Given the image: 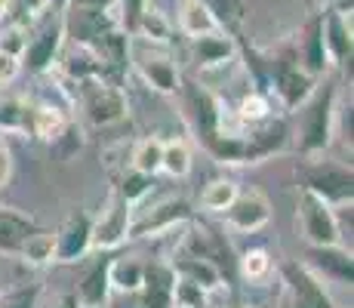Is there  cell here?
<instances>
[{"label":"cell","mask_w":354,"mask_h":308,"mask_svg":"<svg viewBox=\"0 0 354 308\" xmlns=\"http://www.w3.org/2000/svg\"><path fill=\"white\" fill-rule=\"evenodd\" d=\"M336 99L339 87L324 84L315 87V93L296 108L299 111V152L305 157L324 154L333 142V127H336Z\"/></svg>","instance_id":"cell-1"},{"label":"cell","mask_w":354,"mask_h":308,"mask_svg":"<svg viewBox=\"0 0 354 308\" xmlns=\"http://www.w3.org/2000/svg\"><path fill=\"white\" fill-rule=\"evenodd\" d=\"M129 65L136 68V74L154 93H160V96L179 93L182 74H179V65H176V56L167 46H151V44H139L136 40V50H129Z\"/></svg>","instance_id":"cell-2"},{"label":"cell","mask_w":354,"mask_h":308,"mask_svg":"<svg viewBox=\"0 0 354 308\" xmlns=\"http://www.w3.org/2000/svg\"><path fill=\"white\" fill-rule=\"evenodd\" d=\"M74 99L80 102L93 127H114L118 120L127 118V96L118 84H108V80H80Z\"/></svg>","instance_id":"cell-3"},{"label":"cell","mask_w":354,"mask_h":308,"mask_svg":"<svg viewBox=\"0 0 354 308\" xmlns=\"http://www.w3.org/2000/svg\"><path fill=\"white\" fill-rule=\"evenodd\" d=\"M302 188L317 194L321 201L330 203V207L351 203V197H354L351 167L336 163V161H315L302 170Z\"/></svg>","instance_id":"cell-4"},{"label":"cell","mask_w":354,"mask_h":308,"mask_svg":"<svg viewBox=\"0 0 354 308\" xmlns=\"http://www.w3.org/2000/svg\"><path fill=\"white\" fill-rule=\"evenodd\" d=\"M296 213H299V228H302V237H305L308 246L342 244V237H339V225H336V210H333L326 201H321L317 194L299 188Z\"/></svg>","instance_id":"cell-5"},{"label":"cell","mask_w":354,"mask_h":308,"mask_svg":"<svg viewBox=\"0 0 354 308\" xmlns=\"http://www.w3.org/2000/svg\"><path fill=\"white\" fill-rule=\"evenodd\" d=\"M185 222H192V203L182 197H160L151 207L129 213V237H158Z\"/></svg>","instance_id":"cell-6"},{"label":"cell","mask_w":354,"mask_h":308,"mask_svg":"<svg viewBox=\"0 0 354 308\" xmlns=\"http://www.w3.org/2000/svg\"><path fill=\"white\" fill-rule=\"evenodd\" d=\"M62 44H65V28H62V16L53 12V19H46L37 31L25 40V50L19 56V65L28 74H46L53 71V65L62 56Z\"/></svg>","instance_id":"cell-7"},{"label":"cell","mask_w":354,"mask_h":308,"mask_svg":"<svg viewBox=\"0 0 354 308\" xmlns=\"http://www.w3.org/2000/svg\"><path fill=\"white\" fill-rule=\"evenodd\" d=\"M179 93H182V105H185L188 123H192V129L197 133V139L207 145V142L219 133L222 102L216 99V96L209 93L203 84H197V80H182Z\"/></svg>","instance_id":"cell-8"},{"label":"cell","mask_w":354,"mask_h":308,"mask_svg":"<svg viewBox=\"0 0 354 308\" xmlns=\"http://www.w3.org/2000/svg\"><path fill=\"white\" fill-rule=\"evenodd\" d=\"M268 74H271V87H274L277 99L287 111H296L311 93H315L317 80L311 74H305L296 62V53H287V56H277L268 62Z\"/></svg>","instance_id":"cell-9"},{"label":"cell","mask_w":354,"mask_h":308,"mask_svg":"<svg viewBox=\"0 0 354 308\" xmlns=\"http://www.w3.org/2000/svg\"><path fill=\"white\" fill-rule=\"evenodd\" d=\"M321 37L330 65L351 62L354 37H351V0H336L321 12Z\"/></svg>","instance_id":"cell-10"},{"label":"cell","mask_w":354,"mask_h":308,"mask_svg":"<svg viewBox=\"0 0 354 308\" xmlns=\"http://www.w3.org/2000/svg\"><path fill=\"white\" fill-rule=\"evenodd\" d=\"M62 28H65V37L74 46H90L96 44L102 34L118 28V19H114L111 10H93V6L68 3V10L62 12Z\"/></svg>","instance_id":"cell-11"},{"label":"cell","mask_w":354,"mask_h":308,"mask_svg":"<svg viewBox=\"0 0 354 308\" xmlns=\"http://www.w3.org/2000/svg\"><path fill=\"white\" fill-rule=\"evenodd\" d=\"M129 213L133 207L111 191L105 210L93 219V250H118L124 241H129Z\"/></svg>","instance_id":"cell-12"},{"label":"cell","mask_w":354,"mask_h":308,"mask_svg":"<svg viewBox=\"0 0 354 308\" xmlns=\"http://www.w3.org/2000/svg\"><path fill=\"white\" fill-rule=\"evenodd\" d=\"M277 275H281L283 290H287L290 296H296L302 305H308V308H336L333 305L330 290H326V284L305 262H283L281 269H277Z\"/></svg>","instance_id":"cell-13"},{"label":"cell","mask_w":354,"mask_h":308,"mask_svg":"<svg viewBox=\"0 0 354 308\" xmlns=\"http://www.w3.org/2000/svg\"><path fill=\"white\" fill-rule=\"evenodd\" d=\"M93 250V216L74 210L56 231V262H80Z\"/></svg>","instance_id":"cell-14"},{"label":"cell","mask_w":354,"mask_h":308,"mask_svg":"<svg viewBox=\"0 0 354 308\" xmlns=\"http://www.w3.org/2000/svg\"><path fill=\"white\" fill-rule=\"evenodd\" d=\"M222 216H225L228 228L253 235V231L265 228L271 222V201L262 191H237V197L231 201V207Z\"/></svg>","instance_id":"cell-15"},{"label":"cell","mask_w":354,"mask_h":308,"mask_svg":"<svg viewBox=\"0 0 354 308\" xmlns=\"http://www.w3.org/2000/svg\"><path fill=\"white\" fill-rule=\"evenodd\" d=\"M305 265L321 280H333V284H351L354 278L351 246H342V244L308 246L305 250Z\"/></svg>","instance_id":"cell-16"},{"label":"cell","mask_w":354,"mask_h":308,"mask_svg":"<svg viewBox=\"0 0 354 308\" xmlns=\"http://www.w3.org/2000/svg\"><path fill=\"white\" fill-rule=\"evenodd\" d=\"M243 139H247L250 163H259V161H265V157H271V154H277V152H283V148H287L290 123L283 118H265L262 123L247 127Z\"/></svg>","instance_id":"cell-17"},{"label":"cell","mask_w":354,"mask_h":308,"mask_svg":"<svg viewBox=\"0 0 354 308\" xmlns=\"http://www.w3.org/2000/svg\"><path fill=\"white\" fill-rule=\"evenodd\" d=\"M173 287H176V271L169 262H151L142 269V287L139 302L142 308H173Z\"/></svg>","instance_id":"cell-18"},{"label":"cell","mask_w":354,"mask_h":308,"mask_svg":"<svg viewBox=\"0 0 354 308\" xmlns=\"http://www.w3.org/2000/svg\"><path fill=\"white\" fill-rule=\"evenodd\" d=\"M237 56V40L228 31H213L192 37V59L197 68H219Z\"/></svg>","instance_id":"cell-19"},{"label":"cell","mask_w":354,"mask_h":308,"mask_svg":"<svg viewBox=\"0 0 354 308\" xmlns=\"http://www.w3.org/2000/svg\"><path fill=\"white\" fill-rule=\"evenodd\" d=\"M296 62L305 74L311 78H324V71L330 68V59H326V50H324V37H321V12L305 25V37H302V46L296 53Z\"/></svg>","instance_id":"cell-20"},{"label":"cell","mask_w":354,"mask_h":308,"mask_svg":"<svg viewBox=\"0 0 354 308\" xmlns=\"http://www.w3.org/2000/svg\"><path fill=\"white\" fill-rule=\"evenodd\" d=\"M173 28L179 34H185L188 40L201 37V34H213V31H225L219 25V19L201 3V0H179V10H176V22Z\"/></svg>","instance_id":"cell-21"},{"label":"cell","mask_w":354,"mask_h":308,"mask_svg":"<svg viewBox=\"0 0 354 308\" xmlns=\"http://www.w3.org/2000/svg\"><path fill=\"white\" fill-rule=\"evenodd\" d=\"M68 127V118L62 108H56L53 102H28V133L40 142H56Z\"/></svg>","instance_id":"cell-22"},{"label":"cell","mask_w":354,"mask_h":308,"mask_svg":"<svg viewBox=\"0 0 354 308\" xmlns=\"http://www.w3.org/2000/svg\"><path fill=\"white\" fill-rule=\"evenodd\" d=\"M169 265H173L176 278L192 280V284H197L201 290H207V293L209 290H219V287L225 284L222 271L216 269L213 262H207V259H201V256H192V253H185V250H182Z\"/></svg>","instance_id":"cell-23"},{"label":"cell","mask_w":354,"mask_h":308,"mask_svg":"<svg viewBox=\"0 0 354 308\" xmlns=\"http://www.w3.org/2000/svg\"><path fill=\"white\" fill-rule=\"evenodd\" d=\"M37 219L16 207H0V253H19L22 241L37 231Z\"/></svg>","instance_id":"cell-24"},{"label":"cell","mask_w":354,"mask_h":308,"mask_svg":"<svg viewBox=\"0 0 354 308\" xmlns=\"http://www.w3.org/2000/svg\"><path fill=\"white\" fill-rule=\"evenodd\" d=\"M77 302L84 308H102L111 299V284H108V259L96 262L93 269H86V275L77 284Z\"/></svg>","instance_id":"cell-25"},{"label":"cell","mask_w":354,"mask_h":308,"mask_svg":"<svg viewBox=\"0 0 354 308\" xmlns=\"http://www.w3.org/2000/svg\"><path fill=\"white\" fill-rule=\"evenodd\" d=\"M173 31H176L173 19H167L160 10H151V6H148V10L142 12L139 25H136L133 40H139V44H151V46H169Z\"/></svg>","instance_id":"cell-26"},{"label":"cell","mask_w":354,"mask_h":308,"mask_svg":"<svg viewBox=\"0 0 354 308\" xmlns=\"http://www.w3.org/2000/svg\"><path fill=\"white\" fill-rule=\"evenodd\" d=\"M16 256H22L28 265H53L56 262V231H46V228H37L31 231L28 237L22 241Z\"/></svg>","instance_id":"cell-27"},{"label":"cell","mask_w":354,"mask_h":308,"mask_svg":"<svg viewBox=\"0 0 354 308\" xmlns=\"http://www.w3.org/2000/svg\"><path fill=\"white\" fill-rule=\"evenodd\" d=\"M142 269L145 265L139 259H108V284L111 293H136L142 287Z\"/></svg>","instance_id":"cell-28"},{"label":"cell","mask_w":354,"mask_h":308,"mask_svg":"<svg viewBox=\"0 0 354 308\" xmlns=\"http://www.w3.org/2000/svg\"><path fill=\"white\" fill-rule=\"evenodd\" d=\"M0 133H28V102L22 96L0 93Z\"/></svg>","instance_id":"cell-29"},{"label":"cell","mask_w":354,"mask_h":308,"mask_svg":"<svg viewBox=\"0 0 354 308\" xmlns=\"http://www.w3.org/2000/svg\"><path fill=\"white\" fill-rule=\"evenodd\" d=\"M160 170H163L167 176H173V179H185V176L192 173V148H188L182 139L163 142Z\"/></svg>","instance_id":"cell-30"},{"label":"cell","mask_w":354,"mask_h":308,"mask_svg":"<svg viewBox=\"0 0 354 308\" xmlns=\"http://www.w3.org/2000/svg\"><path fill=\"white\" fill-rule=\"evenodd\" d=\"M237 182L234 179H213L207 188L201 191V210L207 213H225L231 207V201L237 197Z\"/></svg>","instance_id":"cell-31"},{"label":"cell","mask_w":354,"mask_h":308,"mask_svg":"<svg viewBox=\"0 0 354 308\" xmlns=\"http://www.w3.org/2000/svg\"><path fill=\"white\" fill-rule=\"evenodd\" d=\"M160 152H163V142L148 136V139L136 142L133 154H129V167L154 179V173H160Z\"/></svg>","instance_id":"cell-32"},{"label":"cell","mask_w":354,"mask_h":308,"mask_svg":"<svg viewBox=\"0 0 354 308\" xmlns=\"http://www.w3.org/2000/svg\"><path fill=\"white\" fill-rule=\"evenodd\" d=\"M231 114H234L243 127H253V123H262L265 118H271V102H268V96L265 93L250 90L241 102H237V108Z\"/></svg>","instance_id":"cell-33"},{"label":"cell","mask_w":354,"mask_h":308,"mask_svg":"<svg viewBox=\"0 0 354 308\" xmlns=\"http://www.w3.org/2000/svg\"><path fill=\"white\" fill-rule=\"evenodd\" d=\"M237 271H241L250 284H262V280H268L274 275V259L265 250H250L237 259Z\"/></svg>","instance_id":"cell-34"},{"label":"cell","mask_w":354,"mask_h":308,"mask_svg":"<svg viewBox=\"0 0 354 308\" xmlns=\"http://www.w3.org/2000/svg\"><path fill=\"white\" fill-rule=\"evenodd\" d=\"M50 3L46 0H6V16L12 25H22V28H31L40 16H46Z\"/></svg>","instance_id":"cell-35"},{"label":"cell","mask_w":354,"mask_h":308,"mask_svg":"<svg viewBox=\"0 0 354 308\" xmlns=\"http://www.w3.org/2000/svg\"><path fill=\"white\" fill-rule=\"evenodd\" d=\"M118 191L120 197L133 207V203H139V201H145L148 197V191H151V176H145V173H139V170H129V173L120 176V182H118Z\"/></svg>","instance_id":"cell-36"},{"label":"cell","mask_w":354,"mask_h":308,"mask_svg":"<svg viewBox=\"0 0 354 308\" xmlns=\"http://www.w3.org/2000/svg\"><path fill=\"white\" fill-rule=\"evenodd\" d=\"M201 3L219 19V25L228 34H231V28H237L243 19V0H201Z\"/></svg>","instance_id":"cell-37"},{"label":"cell","mask_w":354,"mask_h":308,"mask_svg":"<svg viewBox=\"0 0 354 308\" xmlns=\"http://www.w3.org/2000/svg\"><path fill=\"white\" fill-rule=\"evenodd\" d=\"M145 10H148V0H114L111 12H114V19H118V28L133 37L136 25H139V19Z\"/></svg>","instance_id":"cell-38"},{"label":"cell","mask_w":354,"mask_h":308,"mask_svg":"<svg viewBox=\"0 0 354 308\" xmlns=\"http://www.w3.org/2000/svg\"><path fill=\"white\" fill-rule=\"evenodd\" d=\"M207 290H201L192 280H182L176 278V287H173V308H209L207 305Z\"/></svg>","instance_id":"cell-39"},{"label":"cell","mask_w":354,"mask_h":308,"mask_svg":"<svg viewBox=\"0 0 354 308\" xmlns=\"http://www.w3.org/2000/svg\"><path fill=\"white\" fill-rule=\"evenodd\" d=\"M40 287H16L10 293H0V308H40Z\"/></svg>","instance_id":"cell-40"},{"label":"cell","mask_w":354,"mask_h":308,"mask_svg":"<svg viewBox=\"0 0 354 308\" xmlns=\"http://www.w3.org/2000/svg\"><path fill=\"white\" fill-rule=\"evenodd\" d=\"M25 40H28V28H22V25L6 22V28H0V50L10 53V56H22Z\"/></svg>","instance_id":"cell-41"},{"label":"cell","mask_w":354,"mask_h":308,"mask_svg":"<svg viewBox=\"0 0 354 308\" xmlns=\"http://www.w3.org/2000/svg\"><path fill=\"white\" fill-rule=\"evenodd\" d=\"M19 74H22V65H19V59L0 50V87L12 84V80H16Z\"/></svg>","instance_id":"cell-42"},{"label":"cell","mask_w":354,"mask_h":308,"mask_svg":"<svg viewBox=\"0 0 354 308\" xmlns=\"http://www.w3.org/2000/svg\"><path fill=\"white\" fill-rule=\"evenodd\" d=\"M10 179H12V154H10V148H0V191L10 185Z\"/></svg>","instance_id":"cell-43"},{"label":"cell","mask_w":354,"mask_h":308,"mask_svg":"<svg viewBox=\"0 0 354 308\" xmlns=\"http://www.w3.org/2000/svg\"><path fill=\"white\" fill-rule=\"evenodd\" d=\"M111 308H142L139 293H118V296H114V302H111Z\"/></svg>","instance_id":"cell-44"},{"label":"cell","mask_w":354,"mask_h":308,"mask_svg":"<svg viewBox=\"0 0 354 308\" xmlns=\"http://www.w3.org/2000/svg\"><path fill=\"white\" fill-rule=\"evenodd\" d=\"M74 6H93V10H114V0H71Z\"/></svg>","instance_id":"cell-45"},{"label":"cell","mask_w":354,"mask_h":308,"mask_svg":"<svg viewBox=\"0 0 354 308\" xmlns=\"http://www.w3.org/2000/svg\"><path fill=\"white\" fill-rule=\"evenodd\" d=\"M56 308H80V302H77V296H74V293H65V296H59Z\"/></svg>","instance_id":"cell-46"},{"label":"cell","mask_w":354,"mask_h":308,"mask_svg":"<svg viewBox=\"0 0 354 308\" xmlns=\"http://www.w3.org/2000/svg\"><path fill=\"white\" fill-rule=\"evenodd\" d=\"M277 308H308V305H302V302H299L296 296H290V293L283 290V296H281V305H277Z\"/></svg>","instance_id":"cell-47"},{"label":"cell","mask_w":354,"mask_h":308,"mask_svg":"<svg viewBox=\"0 0 354 308\" xmlns=\"http://www.w3.org/2000/svg\"><path fill=\"white\" fill-rule=\"evenodd\" d=\"M46 3H50V10L56 12V16H62V12L68 10V3H71V0H46Z\"/></svg>","instance_id":"cell-48"},{"label":"cell","mask_w":354,"mask_h":308,"mask_svg":"<svg viewBox=\"0 0 354 308\" xmlns=\"http://www.w3.org/2000/svg\"><path fill=\"white\" fill-rule=\"evenodd\" d=\"M3 16H6V0H0V22H3Z\"/></svg>","instance_id":"cell-49"},{"label":"cell","mask_w":354,"mask_h":308,"mask_svg":"<svg viewBox=\"0 0 354 308\" xmlns=\"http://www.w3.org/2000/svg\"><path fill=\"white\" fill-rule=\"evenodd\" d=\"M315 3H326V6H330V3H336V0H315Z\"/></svg>","instance_id":"cell-50"},{"label":"cell","mask_w":354,"mask_h":308,"mask_svg":"<svg viewBox=\"0 0 354 308\" xmlns=\"http://www.w3.org/2000/svg\"><path fill=\"white\" fill-rule=\"evenodd\" d=\"M6 145V139H3V133H0V148H3Z\"/></svg>","instance_id":"cell-51"},{"label":"cell","mask_w":354,"mask_h":308,"mask_svg":"<svg viewBox=\"0 0 354 308\" xmlns=\"http://www.w3.org/2000/svg\"><path fill=\"white\" fill-rule=\"evenodd\" d=\"M241 308H253V305H241Z\"/></svg>","instance_id":"cell-52"},{"label":"cell","mask_w":354,"mask_h":308,"mask_svg":"<svg viewBox=\"0 0 354 308\" xmlns=\"http://www.w3.org/2000/svg\"><path fill=\"white\" fill-rule=\"evenodd\" d=\"M80 308H84V305H80Z\"/></svg>","instance_id":"cell-53"}]
</instances>
